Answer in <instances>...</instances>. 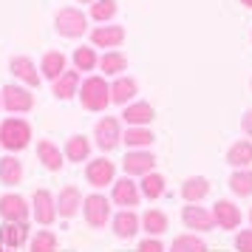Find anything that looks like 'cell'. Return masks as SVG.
Masks as SVG:
<instances>
[{
	"label": "cell",
	"instance_id": "cell-31",
	"mask_svg": "<svg viewBox=\"0 0 252 252\" xmlns=\"http://www.w3.org/2000/svg\"><path fill=\"white\" fill-rule=\"evenodd\" d=\"M139 190H142L145 198H153V201H156L159 195H164V176H159V173H148V176H142Z\"/></svg>",
	"mask_w": 252,
	"mask_h": 252
},
{
	"label": "cell",
	"instance_id": "cell-26",
	"mask_svg": "<svg viewBox=\"0 0 252 252\" xmlns=\"http://www.w3.org/2000/svg\"><path fill=\"white\" fill-rule=\"evenodd\" d=\"M122 142L130 150H142V148H148V145H153L156 136H153V130H148V127H127L125 133H122Z\"/></svg>",
	"mask_w": 252,
	"mask_h": 252
},
{
	"label": "cell",
	"instance_id": "cell-40",
	"mask_svg": "<svg viewBox=\"0 0 252 252\" xmlns=\"http://www.w3.org/2000/svg\"><path fill=\"white\" fill-rule=\"evenodd\" d=\"M241 3H244V6H247V9H252V0H241Z\"/></svg>",
	"mask_w": 252,
	"mask_h": 252
},
{
	"label": "cell",
	"instance_id": "cell-44",
	"mask_svg": "<svg viewBox=\"0 0 252 252\" xmlns=\"http://www.w3.org/2000/svg\"><path fill=\"white\" fill-rule=\"evenodd\" d=\"M0 105H3V99H0Z\"/></svg>",
	"mask_w": 252,
	"mask_h": 252
},
{
	"label": "cell",
	"instance_id": "cell-30",
	"mask_svg": "<svg viewBox=\"0 0 252 252\" xmlns=\"http://www.w3.org/2000/svg\"><path fill=\"white\" fill-rule=\"evenodd\" d=\"M229 190L235 195H241V198H247V195H252V170H235L232 176H229Z\"/></svg>",
	"mask_w": 252,
	"mask_h": 252
},
{
	"label": "cell",
	"instance_id": "cell-35",
	"mask_svg": "<svg viewBox=\"0 0 252 252\" xmlns=\"http://www.w3.org/2000/svg\"><path fill=\"white\" fill-rule=\"evenodd\" d=\"M170 252H207V244L198 235H179L173 241Z\"/></svg>",
	"mask_w": 252,
	"mask_h": 252
},
{
	"label": "cell",
	"instance_id": "cell-5",
	"mask_svg": "<svg viewBox=\"0 0 252 252\" xmlns=\"http://www.w3.org/2000/svg\"><path fill=\"white\" fill-rule=\"evenodd\" d=\"M0 99H3V108L12 111V114H26V111L34 108V96L23 85H6L0 91Z\"/></svg>",
	"mask_w": 252,
	"mask_h": 252
},
{
	"label": "cell",
	"instance_id": "cell-16",
	"mask_svg": "<svg viewBox=\"0 0 252 252\" xmlns=\"http://www.w3.org/2000/svg\"><path fill=\"white\" fill-rule=\"evenodd\" d=\"M125 40V29L122 26H99V29H94L91 32V43L96 48H116L119 43Z\"/></svg>",
	"mask_w": 252,
	"mask_h": 252
},
{
	"label": "cell",
	"instance_id": "cell-37",
	"mask_svg": "<svg viewBox=\"0 0 252 252\" xmlns=\"http://www.w3.org/2000/svg\"><path fill=\"white\" fill-rule=\"evenodd\" d=\"M235 250L238 252H252V229H241L235 235Z\"/></svg>",
	"mask_w": 252,
	"mask_h": 252
},
{
	"label": "cell",
	"instance_id": "cell-9",
	"mask_svg": "<svg viewBox=\"0 0 252 252\" xmlns=\"http://www.w3.org/2000/svg\"><path fill=\"white\" fill-rule=\"evenodd\" d=\"M122 167H125L127 176H148L156 167V156L148 153V150H130L122 159Z\"/></svg>",
	"mask_w": 252,
	"mask_h": 252
},
{
	"label": "cell",
	"instance_id": "cell-21",
	"mask_svg": "<svg viewBox=\"0 0 252 252\" xmlns=\"http://www.w3.org/2000/svg\"><path fill=\"white\" fill-rule=\"evenodd\" d=\"M207 193H210V182L201 179V176H190V179L182 184V198L187 204H198Z\"/></svg>",
	"mask_w": 252,
	"mask_h": 252
},
{
	"label": "cell",
	"instance_id": "cell-43",
	"mask_svg": "<svg viewBox=\"0 0 252 252\" xmlns=\"http://www.w3.org/2000/svg\"><path fill=\"white\" fill-rule=\"evenodd\" d=\"M0 252H9V250H0Z\"/></svg>",
	"mask_w": 252,
	"mask_h": 252
},
{
	"label": "cell",
	"instance_id": "cell-19",
	"mask_svg": "<svg viewBox=\"0 0 252 252\" xmlns=\"http://www.w3.org/2000/svg\"><path fill=\"white\" fill-rule=\"evenodd\" d=\"M114 235L116 238H133L139 232V227H142V221L136 218V213L133 210H119L114 216Z\"/></svg>",
	"mask_w": 252,
	"mask_h": 252
},
{
	"label": "cell",
	"instance_id": "cell-15",
	"mask_svg": "<svg viewBox=\"0 0 252 252\" xmlns=\"http://www.w3.org/2000/svg\"><path fill=\"white\" fill-rule=\"evenodd\" d=\"M111 198L119 207H136L142 198V190H139V184H133V179H119V182H114Z\"/></svg>",
	"mask_w": 252,
	"mask_h": 252
},
{
	"label": "cell",
	"instance_id": "cell-28",
	"mask_svg": "<svg viewBox=\"0 0 252 252\" xmlns=\"http://www.w3.org/2000/svg\"><path fill=\"white\" fill-rule=\"evenodd\" d=\"M40 71H43V77H48V80H57L60 74L65 71V54H60V51H46V54H43V63H40Z\"/></svg>",
	"mask_w": 252,
	"mask_h": 252
},
{
	"label": "cell",
	"instance_id": "cell-22",
	"mask_svg": "<svg viewBox=\"0 0 252 252\" xmlns=\"http://www.w3.org/2000/svg\"><path fill=\"white\" fill-rule=\"evenodd\" d=\"M227 164H232V167H250L252 164V142H247V139H241V142H235L232 148L227 150Z\"/></svg>",
	"mask_w": 252,
	"mask_h": 252
},
{
	"label": "cell",
	"instance_id": "cell-6",
	"mask_svg": "<svg viewBox=\"0 0 252 252\" xmlns=\"http://www.w3.org/2000/svg\"><path fill=\"white\" fill-rule=\"evenodd\" d=\"M94 139L102 150H114L119 142H122V127H119V119L114 116H105L96 122V130H94Z\"/></svg>",
	"mask_w": 252,
	"mask_h": 252
},
{
	"label": "cell",
	"instance_id": "cell-27",
	"mask_svg": "<svg viewBox=\"0 0 252 252\" xmlns=\"http://www.w3.org/2000/svg\"><path fill=\"white\" fill-rule=\"evenodd\" d=\"M37 159L43 161L48 170H60L63 167V150L54 142H40L37 145Z\"/></svg>",
	"mask_w": 252,
	"mask_h": 252
},
{
	"label": "cell",
	"instance_id": "cell-4",
	"mask_svg": "<svg viewBox=\"0 0 252 252\" xmlns=\"http://www.w3.org/2000/svg\"><path fill=\"white\" fill-rule=\"evenodd\" d=\"M57 32L63 37H82L85 34V29H88V20H85V14L80 9H74V6H65V9H60L57 12Z\"/></svg>",
	"mask_w": 252,
	"mask_h": 252
},
{
	"label": "cell",
	"instance_id": "cell-1",
	"mask_svg": "<svg viewBox=\"0 0 252 252\" xmlns=\"http://www.w3.org/2000/svg\"><path fill=\"white\" fill-rule=\"evenodd\" d=\"M29 142H32V127L29 122L23 119H17V116H9V119H3L0 122V145L6 150H23L29 148Z\"/></svg>",
	"mask_w": 252,
	"mask_h": 252
},
{
	"label": "cell",
	"instance_id": "cell-13",
	"mask_svg": "<svg viewBox=\"0 0 252 252\" xmlns=\"http://www.w3.org/2000/svg\"><path fill=\"white\" fill-rule=\"evenodd\" d=\"M213 216H216V227L221 229H238L241 224V210L227 198H218L213 204Z\"/></svg>",
	"mask_w": 252,
	"mask_h": 252
},
{
	"label": "cell",
	"instance_id": "cell-18",
	"mask_svg": "<svg viewBox=\"0 0 252 252\" xmlns=\"http://www.w3.org/2000/svg\"><path fill=\"white\" fill-rule=\"evenodd\" d=\"M122 119H125L130 127H145L148 122L156 119V111H153L150 102H133V105H127L125 111H122Z\"/></svg>",
	"mask_w": 252,
	"mask_h": 252
},
{
	"label": "cell",
	"instance_id": "cell-17",
	"mask_svg": "<svg viewBox=\"0 0 252 252\" xmlns=\"http://www.w3.org/2000/svg\"><path fill=\"white\" fill-rule=\"evenodd\" d=\"M80 71H63L57 80H54V85H51V91H54V96L57 99H71V96H77L80 94Z\"/></svg>",
	"mask_w": 252,
	"mask_h": 252
},
{
	"label": "cell",
	"instance_id": "cell-3",
	"mask_svg": "<svg viewBox=\"0 0 252 252\" xmlns=\"http://www.w3.org/2000/svg\"><path fill=\"white\" fill-rule=\"evenodd\" d=\"M82 216H85V224H88V227L102 229L105 224H108V218H111V201L99 193L88 195V198L82 201Z\"/></svg>",
	"mask_w": 252,
	"mask_h": 252
},
{
	"label": "cell",
	"instance_id": "cell-7",
	"mask_svg": "<svg viewBox=\"0 0 252 252\" xmlns=\"http://www.w3.org/2000/svg\"><path fill=\"white\" fill-rule=\"evenodd\" d=\"M32 213H34V221L48 227L54 218H57V201L48 190H34V198H32Z\"/></svg>",
	"mask_w": 252,
	"mask_h": 252
},
{
	"label": "cell",
	"instance_id": "cell-39",
	"mask_svg": "<svg viewBox=\"0 0 252 252\" xmlns=\"http://www.w3.org/2000/svg\"><path fill=\"white\" fill-rule=\"evenodd\" d=\"M241 127L247 130V136H252V111H247V114H244V119H241Z\"/></svg>",
	"mask_w": 252,
	"mask_h": 252
},
{
	"label": "cell",
	"instance_id": "cell-32",
	"mask_svg": "<svg viewBox=\"0 0 252 252\" xmlns=\"http://www.w3.org/2000/svg\"><path fill=\"white\" fill-rule=\"evenodd\" d=\"M99 68H102V74H122V71L127 68V57L125 54H119V51H108V54H102L99 57Z\"/></svg>",
	"mask_w": 252,
	"mask_h": 252
},
{
	"label": "cell",
	"instance_id": "cell-29",
	"mask_svg": "<svg viewBox=\"0 0 252 252\" xmlns=\"http://www.w3.org/2000/svg\"><path fill=\"white\" fill-rule=\"evenodd\" d=\"M88 153H91V142H88V136H71L68 142H65V159L68 161H85L88 159Z\"/></svg>",
	"mask_w": 252,
	"mask_h": 252
},
{
	"label": "cell",
	"instance_id": "cell-34",
	"mask_svg": "<svg viewBox=\"0 0 252 252\" xmlns=\"http://www.w3.org/2000/svg\"><path fill=\"white\" fill-rule=\"evenodd\" d=\"M99 65V57H96V48H88V46H80L74 51V68L77 71H94Z\"/></svg>",
	"mask_w": 252,
	"mask_h": 252
},
{
	"label": "cell",
	"instance_id": "cell-23",
	"mask_svg": "<svg viewBox=\"0 0 252 252\" xmlns=\"http://www.w3.org/2000/svg\"><path fill=\"white\" fill-rule=\"evenodd\" d=\"M142 229L148 232L150 238H159L167 232V216L161 213V210H148L145 216H142Z\"/></svg>",
	"mask_w": 252,
	"mask_h": 252
},
{
	"label": "cell",
	"instance_id": "cell-14",
	"mask_svg": "<svg viewBox=\"0 0 252 252\" xmlns=\"http://www.w3.org/2000/svg\"><path fill=\"white\" fill-rule=\"evenodd\" d=\"M80 210H82V193L74 187V184L63 187V190H60V195H57V216L74 218Z\"/></svg>",
	"mask_w": 252,
	"mask_h": 252
},
{
	"label": "cell",
	"instance_id": "cell-33",
	"mask_svg": "<svg viewBox=\"0 0 252 252\" xmlns=\"http://www.w3.org/2000/svg\"><path fill=\"white\" fill-rule=\"evenodd\" d=\"M29 252H57V238L51 229H40L29 241Z\"/></svg>",
	"mask_w": 252,
	"mask_h": 252
},
{
	"label": "cell",
	"instance_id": "cell-12",
	"mask_svg": "<svg viewBox=\"0 0 252 252\" xmlns=\"http://www.w3.org/2000/svg\"><path fill=\"white\" fill-rule=\"evenodd\" d=\"M29 241V224L26 221H6L0 227V244L6 250H20Z\"/></svg>",
	"mask_w": 252,
	"mask_h": 252
},
{
	"label": "cell",
	"instance_id": "cell-38",
	"mask_svg": "<svg viewBox=\"0 0 252 252\" xmlns=\"http://www.w3.org/2000/svg\"><path fill=\"white\" fill-rule=\"evenodd\" d=\"M136 252H164V247L159 244V238H145V241H139Z\"/></svg>",
	"mask_w": 252,
	"mask_h": 252
},
{
	"label": "cell",
	"instance_id": "cell-24",
	"mask_svg": "<svg viewBox=\"0 0 252 252\" xmlns=\"http://www.w3.org/2000/svg\"><path fill=\"white\" fill-rule=\"evenodd\" d=\"M139 91V85L133 77H119V80H114V85H111V102H119L125 105L130 102V96Z\"/></svg>",
	"mask_w": 252,
	"mask_h": 252
},
{
	"label": "cell",
	"instance_id": "cell-11",
	"mask_svg": "<svg viewBox=\"0 0 252 252\" xmlns=\"http://www.w3.org/2000/svg\"><path fill=\"white\" fill-rule=\"evenodd\" d=\"M29 213H32V207L26 204L23 195H17V193L0 195V216L6 218V221H26Z\"/></svg>",
	"mask_w": 252,
	"mask_h": 252
},
{
	"label": "cell",
	"instance_id": "cell-25",
	"mask_svg": "<svg viewBox=\"0 0 252 252\" xmlns=\"http://www.w3.org/2000/svg\"><path fill=\"white\" fill-rule=\"evenodd\" d=\"M20 179H23V164H20V159L3 156L0 159V182L14 187V184H20Z\"/></svg>",
	"mask_w": 252,
	"mask_h": 252
},
{
	"label": "cell",
	"instance_id": "cell-41",
	"mask_svg": "<svg viewBox=\"0 0 252 252\" xmlns=\"http://www.w3.org/2000/svg\"><path fill=\"white\" fill-rule=\"evenodd\" d=\"M80 3H94V0H80Z\"/></svg>",
	"mask_w": 252,
	"mask_h": 252
},
{
	"label": "cell",
	"instance_id": "cell-10",
	"mask_svg": "<svg viewBox=\"0 0 252 252\" xmlns=\"http://www.w3.org/2000/svg\"><path fill=\"white\" fill-rule=\"evenodd\" d=\"M114 176H116V167L111 159H94L85 167V179L94 187H108V184L114 182Z\"/></svg>",
	"mask_w": 252,
	"mask_h": 252
},
{
	"label": "cell",
	"instance_id": "cell-36",
	"mask_svg": "<svg viewBox=\"0 0 252 252\" xmlns=\"http://www.w3.org/2000/svg\"><path fill=\"white\" fill-rule=\"evenodd\" d=\"M116 14V0H94L91 3V17L96 23H108Z\"/></svg>",
	"mask_w": 252,
	"mask_h": 252
},
{
	"label": "cell",
	"instance_id": "cell-42",
	"mask_svg": "<svg viewBox=\"0 0 252 252\" xmlns=\"http://www.w3.org/2000/svg\"><path fill=\"white\" fill-rule=\"evenodd\" d=\"M250 221H252V210H250Z\"/></svg>",
	"mask_w": 252,
	"mask_h": 252
},
{
	"label": "cell",
	"instance_id": "cell-20",
	"mask_svg": "<svg viewBox=\"0 0 252 252\" xmlns=\"http://www.w3.org/2000/svg\"><path fill=\"white\" fill-rule=\"evenodd\" d=\"M9 68H12V74L20 82H26V85H32V88L40 85V74H37L34 63L29 57H12V65H9Z\"/></svg>",
	"mask_w": 252,
	"mask_h": 252
},
{
	"label": "cell",
	"instance_id": "cell-2",
	"mask_svg": "<svg viewBox=\"0 0 252 252\" xmlns=\"http://www.w3.org/2000/svg\"><path fill=\"white\" fill-rule=\"evenodd\" d=\"M80 102L85 111H105L111 102V88L102 77H88L80 85Z\"/></svg>",
	"mask_w": 252,
	"mask_h": 252
},
{
	"label": "cell",
	"instance_id": "cell-8",
	"mask_svg": "<svg viewBox=\"0 0 252 252\" xmlns=\"http://www.w3.org/2000/svg\"><path fill=\"white\" fill-rule=\"evenodd\" d=\"M182 221L187 229H207L216 227V216H213V210H207V207H198V204H187L182 210Z\"/></svg>",
	"mask_w": 252,
	"mask_h": 252
}]
</instances>
